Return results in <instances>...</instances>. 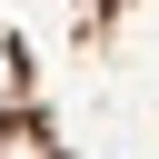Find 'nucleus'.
I'll return each instance as SVG.
<instances>
[{
  "label": "nucleus",
  "mask_w": 159,
  "mask_h": 159,
  "mask_svg": "<svg viewBox=\"0 0 159 159\" xmlns=\"http://www.w3.org/2000/svg\"><path fill=\"white\" fill-rule=\"evenodd\" d=\"M0 159H159V0H0Z\"/></svg>",
  "instance_id": "f257e3e1"
}]
</instances>
